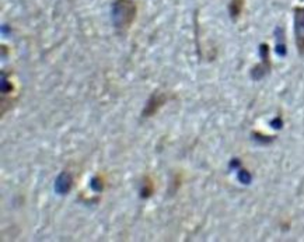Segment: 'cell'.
<instances>
[{
	"mask_svg": "<svg viewBox=\"0 0 304 242\" xmlns=\"http://www.w3.org/2000/svg\"><path fill=\"white\" fill-rule=\"evenodd\" d=\"M138 7L133 0H115L111 10L114 26L120 29H126L136 19Z\"/></svg>",
	"mask_w": 304,
	"mask_h": 242,
	"instance_id": "obj_1",
	"label": "cell"
},
{
	"mask_svg": "<svg viewBox=\"0 0 304 242\" xmlns=\"http://www.w3.org/2000/svg\"><path fill=\"white\" fill-rule=\"evenodd\" d=\"M295 38L297 51L304 56V6L295 9Z\"/></svg>",
	"mask_w": 304,
	"mask_h": 242,
	"instance_id": "obj_2",
	"label": "cell"
},
{
	"mask_svg": "<svg viewBox=\"0 0 304 242\" xmlns=\"http://www.w3.org/2000/svg\"><path fill=\"white\" fill-rule=\"evenodd\" d=\"M166 101H167L166 94L161 93L153 94V95L149 98L148 104H146V107H145V109H143V116H146V118L153 116V115H154V113H156V112L166 104Z\"/></svg>",
	"mask_w": 304,
	"mask_h": 242,
	"instance_id": "obj_3",
	"label": "cell"
},
{
	"mask_svg": "<svg viewBox=\"0 0 304 242\" xmlns=\"http://www.w3.org/2000/svg\"><path fill=\"white\" fill-rule=\"evenodd\" d=\"M73 187V178L69 172H62L59 177L56 178L55 190L59 195H66Z\"/></svg>",
	"mask_w": 304,
	"mask_h": 242,
	"instance_id": "obj_4",
	"label": "cell"
},
{
	"mask_svg": "<svg viewBox=\"0 0 304 242\" xmlns=\"http://www.w3.org/2000/svg\"><path fill=\"white\" fill-rule=\"evenodd\" d=\"M154 192V185H153V179L150 177H145L142 181V188H140V197L149 199Z\"/></svg>",
	"mask_w": 304,
	"mask_h": 242,
	"instance_id": "obj_5",
	"label": "cell"
},
{
	"mask_svg": "<svg viewBox=\"0 0 304 242\" xmlns=\"http://www.w3.org/2000/svg\"><path fill=\"white\" fill-rule=\"evenodd\" d=\"M244 6V0H231L230 3V13L233 17H237Z\"/></svg>",
	"mask_w": 304,
	"mask_h": 242,
	"instance_id": "obj_6",
	"label": "cell"
},
{
	"mask_svg": "<svg viewBox=\"0 0 304 242\" xmlns=\"http://www.w3.org/2000/svg\"><path fill=\"white\" fill-rule=\"evenodd\" d=\"M13 90H14L13 84L10 83L9 80L6 79V75H4V73H1V93L3 94L11 93Z\"/></svg>",
	"mask_w": 304,
	"mask_h": 242,
	"instance_id": "obj_7",
	"label": "cell"
},
{
	"mask_svg": "<svg viewBox=\"0 0 304 242\" xmlns=\"http://www.w3.org/2000/svg\"><path fill=\"white\" fill-rule=\"evenodd\" d=\"M102 187H104V184H102V181L100 179V178H92L91 179V188L95 190V192H101L102 190Z\"/></svg>",
	"mask_w": 304,
	"mask_h": 242,
	"instance_id": "obj_8",
	"label": "cell"
}]
</instances>
